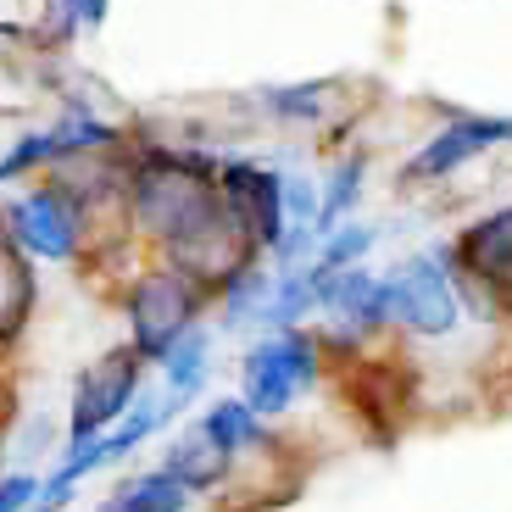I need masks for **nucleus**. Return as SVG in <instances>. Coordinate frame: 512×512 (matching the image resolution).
Returning a JSON list of instances; mask_svg holds the SVG:
<instances>
[{"label": "nucleus", "instance_id": "obj_17", "mask_svg": "<svg viewBox=\"0 0 512 512\" xmlns=\"http://www.w3.org/2000/svg\"><path fill=\"white\" fill-rule=\"evenodd\" d=\"M106 17H112V0H45V34L56 39L101 34Z\"/></svg>", "mask_w": 512, "mask_h": 512}, {"label": "nucleus", "instance_id": "obj_5", "mask_svg": "<svg viewBox=\"0 0 512 512\" xmlns=\"http://www.w3.org/2000/svg\"><path fill=\"white\" fill-rule=\"evenodd\" d=\"M390 279V323L418 340H440L462 323V295H457V268L446 251H418L407 256Z\"/></svg>", "mask_w": 512, "mask_h": 512}, {"label": "nucleus", "instance_id": "obj_6", "mask_svg": "<svg viewBox=\"0 0 512 512\" xmlns=\"http://www.w3.org/2000/svg\"><path fill=\"white\" fill-rule=\"evenodd\" d=\"M390 323V279L362 262L329 273L323 290V312H318V340L323 346H362L368 334H379Z\"/></svg>", "mask_w": 512, "mask_h": 512}, {"label": "nucleus", "instance_id": "obj_19", "mask_svg": "<svg viewBox=\"0 0 512 512\" xmlns=\"http://www.w3.org/2000/svg\"><path fill=\"white\" fill-rule=\"evenodd\" d=\"M39 485H45L39 468H17V462H6V468H0V512H34Z\"/></svg>", "mask_w": 512, "mask_h": 512}, {"label": "nucleus", "instance_id": "obj_16", "mask_svg": "<svg viewBox=\"0 0 512 512\" xmlns=\"http://www.w3.org/2000/svg\"><path fill=\"white\" fill-rule=\"evenodd\" d=\"M362 179H368V156H346L323 173V206H318V240L334 229V223L351 218V206L362 195Z\"/></svg>", "mask_w": 512, "mask_h": 512}, {"label": "nucleus", "instance_id": "obj_3", "mask_svg": "<svg viewBox=\"0 0 512 512\" xmlns=\"http://www.w3.org/2000/svg\"><path fill=\"white\" fill-rule=\"evenodd\" d=\"M323 373V340L307 329H262L240 357V396L262 418H284Z\"/></svg>", "mask_w": 512, "mask_h": 512}, {"label": "nucleus", "instance_id": "obj_18", "mask_svg": "<svg viewBox=\"0 0 512 512\" xmlns=\"http://www.w3.org/2000/svg\"><path fill=\"white\" fill-rule=\"evenodd\" d=\"M368 245H373V229L368 223H334L329 234L318 240V251H312V262L318 268H351V262H362L368 256Z\"/></svg>", "mask_w": 512, "mask_h": 512}, {"label": "nucleus", "instance_id": "obj_12", "mask_svg": "<svg viewBox=\"0 0 512 512\" xmlns=\"http://www.w3.org/2000/svg\"><path fill=\"white\" fill-rule=\"evenodd\" d=\"M206 384H212V318L195 323L190 334H179V340L156 357V390H162L179 412H190L195 401L206 396Z\"/></svg>", "mask_w": 512, "mask_h": 512}, {"label": "nucleus", "instance_id": "obj_13", "mask_svg": "<svg viewBox=\"0 0 512 512\" xmlns=\"http://www.w3.org/2000/svg\"><path fill=\"white\" fill-rule=\"evenodd\" d=\"M190 507H195V490L167 474L162 462L145 468V474L117 479L112 496L101 501V512H190Z\"/></svg>", "mask_w": 512, "mask_h": 512}, {"label": "nucleus", "instance_id": "obj_10", "mask_svg": "<svg viewBox=\"0 0 512 512\" xmlns=\"http://www.w3.org/2000/svg\"><path fill=\"white\" fill-rule=\"evenodd\" d=\"M156 462H162L173 479H184L195 496H212V490H223L234 479V462H240V457H234V451L223 446L201 418H179L162 435V457H156Z\"/></svg>", "mask_w": 512, "mask_h": 512}, {"label": "nucleus", "instance_id": "obj_14", "mask_svg": "<svg viewBox=\"0 0 512 512\" xmlns=\"http://www.w3.org/2000/svg\"><path fill=\"white\" fill-rule=\"evenodd\" d=\"M262 112L295 128H334L346 112V95H340V84H279L262 95Z\"/></svg>", "mask_w": 512, "mask_h": 512}, {"label": "nucleus", "instance_id": "obj_4", "mask_svg": "<svg viewBox=\"0 0 512 512\" xmlns=\"http://www.w3.org/2000/svg\"><path fill=\"white\" fill-rule=\"evenodd\" d=\"M151 357H145L134 340H117L112 351H101L95 362H84V373L73 379V396H67V446H78V440H95L106 435L117 418H123L134 401L145 396V384H151Z\"/></svg>", "mask_w": 512, "mask_h": 512}, {"label": "nucleus", "instance_id": "obj_11", "mask_svg": "<svg viewBox=\"0 0 512 512\" xmlns=\"http://www.w3.org/2000/svg\"><path fill=\"white\" fill-rule=\"evenodd\" d=\"M39 312V262L0 223V357L28 334Z\"/></svg>", "mask_w": 512, "mask_h": 512}, {"label": "nucleus", "instance_id": "obj_8", "mask_svg": "<svg viewBox=\"0 0 512 512\" xmlns=\"http://www.w3.org/2000/svg\"><path fill=\"white\" fill-rule=\"evenodd\" d=\"M501 145H512V117H451L401 162V184H440Z\"/></svg>", "mask_w": 512, "mask_h": 512}, {"label": "nucleus", "instance_id": "obj_9", "mask_svg": "<svg viewBox=\"0 0 512 512\" xmlns=\"http://www.w3.org/2000/svg\"><path fill=\"white\" fill-rule=\"evenodd\" d=\"M446 256L457 268V279L479 284V290L496 295L501 307H512V206H496L479 223H468L446 245Z\"/></svg>", "mask_w": 512, "mask_h": 512}, {"label": "nucleus", "instance_id": "obj_2", "mask_svg": "<svg viewBox=\"0 0 512 512\" xmlns=\"http://www.w3.org/2000/svg\"><path fill=\"white\" fill-rule=\"evenodd\" d=\"M123 318H128V340L151 357H162L179 334H190L195 323L212 318V290H206L195 273H184L179 262H156V268H145L140 279L128 284L123 295Z\"/></svg>", "mask_w": 512, "mask_h": 512}, {"label": "nucleus", "instance_id": "obj_1", "mask_svg": "<svg viewBox=\"0 0 512 512\" xmlns=\"http://www.w3.org/2000/svg\"><path fill=\"white\" fill-rule=\"evenodd\" d=\"M0 223H6V234L34 256L39 268H73V262L90 256L101 212H95L90 195L56 167L45 179L0 190Z\"/></svg>", "mask_w": 512, "mask_h": 512}, {"label": "nucleus", "instance_id": "obj_15", "mask_svg": "<svg viewBox=\"0 0 512 512\" xmlns=\"http://www.w3.org/2000/svg\"><path fill=\"white\" fill-rule=\"evenodd\" d=\"M195 418L212 429V435L223 440V446L234 451V457H256V451H268L273 435H268V418L251 407L245 396H218V401H206Z\"/></svg>", "mask_w": 512, "mask_h": 512}, {"label": "nucleus", "instance_id": "obj_7", "mask_svg": "<svg viewBox=\"0 0 512 512\" xmlns=\"http://www.w3.org/2000/svg\"><path fill=\"white\" fill-rule=\"evenodd\" d=\"M218 179H223V195L234 201V212L245 218V229H251V240L262 245V256H273L284 245V234L295 229L284 173L268 162H251V156H223Z\"/></svg>", "mask_w": 512, "mask_h": 512}]
</instances>
